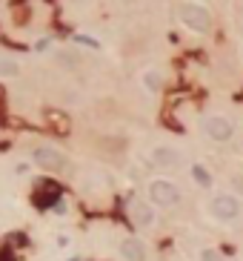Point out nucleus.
Instances as JSON below:
<instances>
[{
	"label": "nucleus",
	"mask_w": 243,
	"mask_h": 261,
	"mask_svg": "<svg viewBox=\"0 0 243 261\" xmlns=\"http://www.w3.org/2000/svg\"><path fill=\"white\" fill-rule=\"evenodd\" d=\"M0 75H3V78H12V75H18V63L9 61V58H0Z\"/></svg>",
	"instance_id": "11"
},
{
	"label": "nucleus",
	"mask_w": 243,
	"mask_h": 261,
	"mask_svg": "<svg viewBox=\"0 0 243 261\" xmlns=\"http://www.w3.org/2000/svg\"><path fill=\"white\" fill-rule=\"evenodd\" d=\"M209 216L217 218V221H234L240 216V201L234 198L232 192H223V195H215L209 201Z\"/></svg>",
	"instance_id": "2"
},
{
	"label": "nucleus",
	"mask_w": 243,
	"mask_h": 261,
	"mask_svg": "<svg viewBox=\"0 0 243 261\" xmlns=\"http://www.w3.org/2000/svg\"><path fill=\"white\" fill-rule=\"evenodd\" d=\"M203 132H206L212 141H229L234 132L232 121H226L223 115H209L206 121H203Z\"/></svg>",
	"instance_id": "4"
},
{
	"label": "nucleus",
	"mask_w": 243,
	"mask_h": 261,
	"mask_svg": "<svg viewBox=\"0 0 243 261\" xmlns=\"http://www.w3.org/2000/svg\"><path fill=\"white\" fill-rule=\"evenodd\" d=\"M129 216H132V221H135L140 230H149V227L155 224V207L146 204V201H132V204H129Z\"/></svg>",
	"instance_id": "6"
},
{
	"label": "nucleus",
	"mask_w": 243,
	"mask_h": 261,
	"mask_svg": "<svg viewBox=\"0 0 243 261\" xmlns=\"http://www.w3.org/2000/svg\"><path fill=\"white\" fill-rule=\"evenodd\" d=\"M60 61H63V63H69V66H75V63H78V58H75L72 52H63V55H60Z\"/></svg>",
	"instance_id": "14"
},
{
	"label": "nucleus",
	"mask_w": 243,
	"mask_h": 261,
	"mask_svg": "<svg viewBox=\"0 0 243 261\" xmlns=\"http://www.w3.org/2000/svg\"><path fill=\"white\" fill-rule=\"evenodd\" d=\"M192 178H195L198 187H212V172L203 164H192Z\"/></svg>",
	"instance_id": "10"
},
{
	"label": "nucleus",
	"mask_w": 243,
	"mask_h": 261,
	"mask_svg": "<svg viewBox=\"0 0 243 261\" xmlns=\"http://www.w3.org/2000/svg\"><path fill=\"white\" fill-rule=\"evenodd\" d=\"M78 43H86V46H92V49H97V40H92V37H83V35H78Z\"/></svg>",
	"instance_id": "15"
},
{
	"label": "nucleus",
	"mask_w": 243,
	"mask_h": 261,
	"mask_svg": "<svg viewBox=\"0 0 243 261\" xmlns=\"http://www.w3.org/2000/svg\"><path fill=\"white\" fill-rule=\"evenodd\" d=\"M32 158H35L37 167H43V170H63V164H66V158H63V152H57L54 146H37L35 152H32Z\"/></svg>",
	"instance_id": "5"
},
{
	"label": "nucleus",
	"mask_w": 243,
	"mask_h": 261,
	"mask_svg": "<svg viewBox=\"0 0 243 261\" xmlns=\"http://www.w3.org/2000/svg\"><path fill=\"white\" fill-rule=\"evenodd\" d=\"M180 161H183V155L174 146H155L152 149V164L160 167V170H174Z\"/></svg>",
	"instance_id": "7"
},
{
	"label": "nucleus",
	"mask_w": 243,
	"mask_h": 261,
	"mask_svg": "<svg viewBox=\"0 0 243 261\" xmlns=\"http://www.w3.org/2000/svg\"><path fill=\"white\" fill-rule=\"evenodd\" d=\"M229 184H232V189L237 192V195H243V175H232V181H229Z\"/></svg>",
	"instance_id": "13"
},
{
	"label": "nucleus",
	"mask_w": 243,
	"mask_h": 261,
	"mask_svg": "<svg viewBox=\"0 0 243 261\" xmlns=\"http://www.w3.org/2000/svg\"><path fill=\"white\" fill-rule=\"evenodd\" d=\"M149 198H152V204H157V207H172V204L180 201V192H177V187H174L172 181L155 178L149 184Z\"/></svg>",
	"instance_id": "3"
},
{
	"label": "nucleus",
	"mask_w": 243,
	"mask_h": 261,
	"mask_svg": "<svg viewBox=\"0 0 243 261\" xmlns=\"http://www.w3.org/2000/svg\"><path fill=\"white\" fill-rule=\"evenodd\" d=\"M140 83H143V89L157 95V92L163 89V72L160 69H146V72L140 75Z\"/></svg>",
	"instance_id": "9"
},
{
	"label": "nucleus",
	"mask_w": 243,
	"mask_h": 261,
	"mask_svg": "<svg viewBox=\"0 0 243 261\" xmlns=\"http://www.w3.org/2000/svg\"><path fill=\"white\" fill-rule=\"evenodd\" d=\"M200 261H223V255L215 252V250H203L200 252Z\"/></svg>",
	"instance_id": "12"
},
{
	"label": "nucleus",
	"mask_w": 243,
	"mask_h": 261,
	"mask_svg": "<svg viewBox=\"0 0 243 261\" xmlns=\"http://www.w3.org/2000/svg\"><path fill=\"white\" fill-rule=\"evenodd\" d=\"M35 49H37V52H46V49H49V37H43V40H37V43H35Z\"/></svg>",
	"instance_id": "16"
},
{
	"label": "nucleus",
	"mask_w": 243,
	"mask_h": 261,
	"mask_svg": "<svg viewBox=\"0 0 243 261\" xmlns=\"http://www.w3.org/2000/svg\"><path fill=\"white\" fill-rule=\"evenodd\" d=\"M69 261H80V258H69Z\"/></svg>",
	"instance_id": "17"
},
{
	"label": "nucleus",
	"mask_w": 243,
	"mask_h": 261,
	"mask_svg": "<svg viewBox=\"0 0 243 261\" xmlns=\"http://www.w3.org/2000/svg\"><path fill=\"white\" fill-rule=\"evenodd\" d=\"M180 20L192 32H198V35H206L209 29H212V15H209L206 6H200V3H183L180 6Z\"/></svg>",
	"instance_id": "1"
},
{
	"label": "nucleus",
	"mask_w": 243,
	"mask_h": 261,
	"mask_svg": "<svg viewBox=\"0 0 243 261\" xmlns=\"http://www.w3.org/2000/svg\"><path fill=\"white\" fill-rule=\"evenodd\" d=\"M120 258L123 261H146V244L140 238H126L120 244Z\"/></svg>",
	"instance_id": "8"
}]
</instances>
